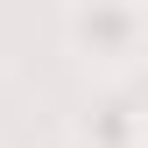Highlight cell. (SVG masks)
<instances>
[{
  "instance_id": "obj_1",
  "label": "cell",
  "mask_w": 148,
  "mask_h": 148,
  "mask_svg": "<svg viewBox=\"0 0 148 148\" xmlns=\"http://www.w3.org/2000/svg\"><path fill=\"white\" fill-rule=\"evenodd\" d=\"M120 141L127 148H148V99H127L120 106Z\"/></svg>"
},
{
  "instance_id": "obj_2",
  "label": "cell",
  "mask_w": 148,
  "mask_h": 148,
  "mask_svg": "<svg viewBox=\"0 0 148 148\" xmlns=\"http://www.w3.org/2000/svg\"><path fill=\"white\" fill-rule=\"evenodd\" d=\"M78 28H85V35H127L134 21H127V14H85Z\"/></svg>"
}]
</instances>
